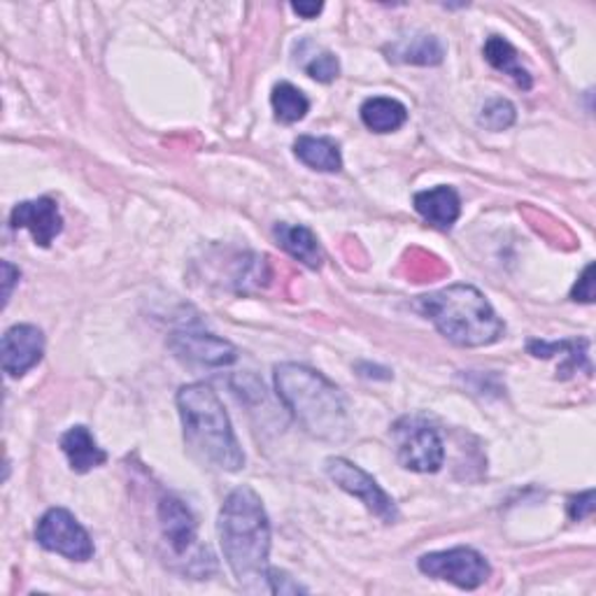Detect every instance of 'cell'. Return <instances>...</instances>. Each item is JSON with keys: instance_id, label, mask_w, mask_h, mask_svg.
Masks as SVG:
<instances>
[{"instance_id": "obj_1", "label": "cell", "mask_w": 596, "mask_h": 596, "mask_svg": "<svg viewBox=\"0 0 596 596\" xmlns=\"http://www.w3.org/2000/svg\"><path fill=\"white\" fill-rule=\"evenodd\" d=\"M218 532L224 559L235 580L245 589L266 585L271 568V522L252 487L243 485L226 496L220 511Z\"/></svg>"}, {"instance_id": "obj_2", "label": "cell", "mask_w": 596, "mask_h": 596, "mask_svg": "<svg viewBox=\"0 0 596 596\" xmlns=\"http://www.w3.org/2000/svg\"><path fill=\"white\" fill-rule=\"evenodd\" d=\"M275 390L310 436L331 443L347 436L345 396L320 371L303 364H280L275 366Z\"/></svg>"}, {"instance_id": "obj_3", "label": "cell", "mask_w": 596, "mask_h": 596, "mask_svg": "<svg viewBox=\"0 0 596 596\" xmlns=\"http://www.w3.org/2000/svg\"><path fill=\"white\" fill-rule=\"evenodd\" d=\"M178 411L184 426V443L203 464L235 473L245 466L243 447L238 443L224 403L205 383L184 385L178 392Z\"/></svg>"}, {"instance_id": "obj_4", "label": "cell", "mask_w": 596, "mask_h": 596, "mask_svg": "<svg viewBox=\"0 0 596 596\" xmlns=\"http://www.w3.org/2000/svg\"><path fill=\"white\" fill-rule=\"evenodd\" d=\"M420 307L443 336L459 347L492 345L506 331L485 294L471 284H449L426 294L420 299Z\"/></svg>"}, {"instance_id": "obj_5", "label": "cell", "mask_w": 596, "mask_h": 596, "mask_svg": "<svg viewBox=\"0 0 596 596\" xmlns=\"http://www.w3.org/2000/svg\"><path fill=\"white\" fill-rule=\"evenodd\" d=\"M396 455L403 468L415 473H436L445 462V447L432 424L420 417H403L392 428Z\"/></svg>"}, {"instance_id": "obj_6", "label": "cell", "mask_w": 596, "mask_h": 596, "mask_svg": "<svg viewBox=\"0 0 596 596\" xmlns=\"http://www.w3.org/2000/svg\"><path fill=\"white\" fill-rule=\"evenodd\" d=\"M417 568L424 576L452 583L459 589H478L492 576L487 559L473 547H452V550L422 555Z\"/></svg>"}, {"instance_id": "obj_7", "label": "cell", "mask_w": 596, "mask_h": 596, "mask_svg": "<svg viewBox=\"0 0 596 596\" xmlns=\"http://www.w3.org/2000/svg\"><path fill=\"white\" fill-rule=\"evenodd\" d=\"M36 541L47 553H57L70 562H89L97 553L87 529L65 508H50L40 517Z\"/></svg>"}, {"instance_id": "obj_8", "label": "cell", "mask_w": 596, "mask_h": 596, "mask_svg": "<svg viewBox=\"0 0 596 596\" xmlns=\"http://www.w3.org/2000/svg\"><path fill=\"white\" fill-rule=\"evenodd\" d=\"M324 471L343 492L352 494L354 498H360L375 517H380L387 524L398 519V508L394 504V498L380 487L373 475H368L364 468H360L343 457H331L326 459Z\"/></svg>"}, {"instance_id": "obj_9", "label": "cell", "mask_w": 596, "mask_h": 596, "mask_svg": "<svg viewBox=\"0 0 596 596\" xmlns=\"http://www.w3.org/2000/svg\"><path fill=\"white\" fill-rule=\"evenodd\" d=\"M169 347L180 362L203 368H224L238 360V350L229 341L201 331H175Z\"/></svg>"}, {"instance_id": "obj_10", "label": "cell", "mask_w": 596, "mask_h": 596, "mask_svg": "<svg viewBox=\"0 0 596 596\" xmlns=\"http://www.w3.org/2000/svg\"><path fill=\"white\" fill-rule=\"evenodd\" d=\"M10 226L17 231L27 229L33 235L36 245L50 248L54 243V238L63 231L59 203L50 196H42L36 201H21L12 208Z\"/></svg>"}, {"instance_id": "obj_11", "label": "cell", "mask_w": 596, "mask_h": 596, "mask_svg": "<svg viewBox=\"0 0 596 596\" xmlns=\"http://www.w3.org/2000/svg\"><path fill=\"white\" fill-rule=\"evenodd\" d=\"M0 354H3V371L10 377L27 375L33 366L42 362L44 354V336L33 324H17L6 331L3 343H0Z\"/></svg>"}, {"instance_id": "obj_12", "label": "cell", "mask_w": 596, "mask_h": 596, "mask_svg": "<svg viewBox=\"0 0 596 596\" xmlns=\"http://www.w3.org/2000/svg\"><path fill=\"white\" fill-rule=\"evenodd\" d=\"M159 527H161V536L163 541L169 543L171 553L175 557H184L196 547V519L192 515L180 498L175 496H163L159 501Z\"/></svg>"}, {"instance_id": "obj_13", "label": "cell", "mask_w": 596, "mask_h": 596, "mask_svg": "<svg viewBox=\"0 0 596 596\" xmlns=\"http://www.w3.org/2000/svg\"><path fill=\"white\" fill-rule=\"evenodd\" d=\"M415 210L422 214V218L441 229V231H449L452 226L457 224L459 214H462V199L452 186H434V189H424V192H417L415 199Z\"/></svg>"}, {"instance_id": "obj_14", "label": "cell", "mask_w": 596, "mask_h": 596, "mask_svg": "<svg viewBox=\"0 0 596 596\" xmlns=\"http://www.w3.org/2000/svg\"><path fill=\"white\" fill-rule=\"evenodd\" d=\"M59 445L63 449V455L68 457L70 468H73L75 473H89L108 462V452L97 443V438H93L89 428L82 424L70 426L61 436Z\"/></svg>"}, {"instance_id": "obj_15", "label": "cell", "mask_w": 596, "mask_h": 596, "mask_svg": "<svg viewBox=\"0 0 596 596\" xmlns=\"http://www.w3.org/2000/svg\"><path fill=\"white\" fill-rule=\"evenodd\" d=\"M385 54L392 63H411V65H438L445 59V47L436 36L413 33L401 40H394L385 47Z\"/></svg>"}, {"instance_id": "obj_16", "label": "cell", "mask_w": 596, "mask_h": 596, "mask_svg": "<svg viewBox=\"0 0 596 596\" xmlns=\"http://www.w3.org/2000/svg\"><path fill=\"white\" fill-rule=\"evenodd\" d=\"M275 233V241L277 245L287 252L290 256H294L296 261H301V264H305L307 269H322V261H324V252L320 248V241L317 235L310 231L307 226H301V224H277L273 229Z\"/></svg>"}, {"instance_id": "obj_17", "label": "cell", "mask_w": 596, "mask_h": 596, "mask_svg": "<svg viewBox=\"0 0 596 596\" xmlns=\"http://www.w3.org/2000/svg\"><path fill=\"white\" fill-rule=\"evenodd\" d=\"M294 154L307 169L320 173H339L343 169V154L336 140L301 135L294 142Z\"/></svg>"}, {"instance_id": "obj_18", "label": "cell", "mask_w": 596, "mask_h": 596, "mask_svg": "<svg viewBox=\"0 0 596 596\" xmlns=\"http://www.w3.org/2000/svg\"><path fill=\"white\" fill-rule=\"evenodd\" d=\"M483 54L487 59V63L498 70V73L508 75L511 80H515V84L524 91H529L534 87V80L529 75V70L522 65V59H519V52L515 50V47L501 36H489L485 47H483Z\"/></svg>"}, {"instance_id": "obj_19", "label": "cell", "mask_w": 596, "mask_h": 596, "mask_svg": "<svg viewBox=\"0 0 596 596\" xmlns=\"http://www.w3.org/2000/svg\"><path fill=\"white\" fill-rule=\"evenodd\" d=\"M360 114L364 127L373 133H392L408 122V110H405V105L387 97H373L364 101Z\"/></svg>"}, {"instance_id": "obj_20", "label": "cell", "mask_w": 596, "mask_h": 596, "mask_svg": "<svg viewBox=\"0 0 596 596\" xmlns=\"http://www.w3.org/2000/svg\"><path fill=\"white\" fill-rule=\"evenodd\" d=\"M271 105H273V112H275V119L282 124H296L301 122V119L307 114L310 110V101L305 93L290 84V82H280L273 87V93H271Z\"/></svg>"}, {"instance_id": "obj_21", "label": "cell", "mask_w": 596, "mask_h": 596, "mask_svg": "<svg viewBox=\"0 0 596 596\" xmlns=\"http://www.w3.org/2000/svg\"><path fill=\"white\" fill-rule=\"evenodd\" d=\"M587 347L589 343L583 339V341H555V343H545V341H529L527 350L534 354V356H543V360H547V356H553L555 352H568V364L570 368H585L587 373H592V366L587 362Z\"/></svg>"}, {"instance_id": "obj_22", "label": "cell", "mask_w": 596, "mask_h": 596, "mask_svg": "<svg viewBox=\"0 0 596 596\" xmlns=\"http://www.w3.org/2000/svg\"><path fill=\"white\" fill-rule=\"evenodd\" d=\"M515 119H517V112H515V105L506 99H489L483 110H481V117H478V122L481 127H485L487 131H506L515 124Z\"/></svg>"}, {"instance_id": "obj_23", "label": "cell", "mask_w": 596, "mask_h": 596, "mask_svg": "<svg viewBox=\"0 0 596 596\" xmlns=\"http://www.w3.org/2000/svg\"><path fill=\"white\" fill-rule=\"evenodd\" d=\"M305 73L322 84H329L341 75V61L336 54H331V52L315 54L305 63Z\"/></svg>"}, {"instance_id": "obj_24", "label": "cell", "mask_w": 596, "mask_h": 596, "mask_svg": "<svg viewBox=\"0 0 596 596\" xmlns=\"http://www.w3.org/2000/svg\"><path fill=\"white\" fill-rule=\"evenodd\" d=\"M266 587H269L271 594H299V592H307L303 585H299L294 578H290L280 568H269Z\"/></svg>"}, {"instance_id": "obj_25", "label": "cell", "mask_w": 596, "mask_h": 596, "mask_svg": "<svg viewBox=\"0 0 596 596\" xmlns=\"http://www.w3.org/2000/svg\"><path fill=\"white\" fill-rule=\"evenodd\" d=\"M592 513H594V492L592 489L568 498V517L570 519L580 522V519L589 517Z\"/></svg>"}, {"instance_id": "obj_26", "label": "cell", "mask_w": 596, "mask_h": 596, "mask_svg": "<svg viewBox=\"0 0 596 596\" xmlns=\"http://www.w3.org/2000/svg\"><path fill=\"white\" fill-rule=\"evenodd\" d=\"M592 275H594V264H587L580 280L576 282L574 292H570V299L580 301V303H594V277Z\"/></svg>"}, {"instance_id": "obj_27", "label": "cell", "mask_w": 596, "mask_h": 596, "mask_svg": "<svg viewBox=\"0 0 596 596\" xmlns=\"http://www.w3.org/2000/svg\"><path fill=\"white\" fill-rule=\"evenodd\" d=\"M19 277H21L19 269H14L10 261H3V305L10 303L12 290H14V284H17Z\"/></svg>"}, {"instance_id": "obj_28", "label": "cell", "mask_w": 596, "mask_h": 596, "mask_svg": "<svg viewBox=\"0 0 596 596\" xmlns=\"http://www.w3.org/2000/svg\"><path fill=\"white\" fill-rule=\"evenodd\" d=\"M292 10L303 19H315L324 10V6L322 3H294Z\"/></svg>"}]
</instances>
